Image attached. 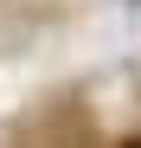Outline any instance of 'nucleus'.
<instances>
[{"instance_id":"f257e3e1","label":"nucleus","mask_w":141,"mask_h":148,"mask_svg":"<svg viewBox=\"0 0 141 148\" xmlns=\"http://www.w3.org/2000/svg\"><path fill=\"white\" fill-rule=\"evenodd\" d=\"M128 148H141V135H128Z\"/></svg>"}]
</instances>
